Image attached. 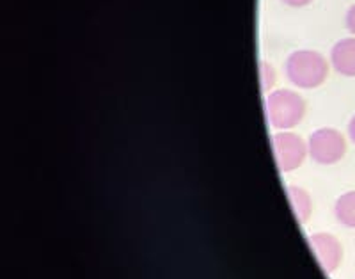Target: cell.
<instances>
[{
  "label": "cell",
  "instance_id": "cell-12",
  "mask_svg": "<svg viewBox=\"0 0 355 279\" xmlns=\"http://www.w3.org/2000/svg\"><path fill=\"white\" fill-rule=\"evenodd\" d=\"M348 135H350L352 142H355V116L352 117L350 123H348Z\"/></svg>",
  "mask_w": 355,
  "mask_h": 279
},
{
  "label": "cell",
  "instance_id": "cell-4",
  "mask_svg": "<svg viewBox=\"0 0 355 279\" xmlns=\"http://www.w3.org/2000/svg\"><path fill=\"white\" fill-rule=\"evenodd\" d=\"M272 151H274L275 164L281 173H290L302 166L307 155V144L300 135L293 132H275L272 135Z\"/></svg>",
  "mask_w": 355,
  "mask_h": 279
},
{
  "label": "cell",
  "instance_id": "cell-2",
  "mask_svg": "<svg viewBox=\"0 0 355 279\" xmlns=\"http://www.w3.org/2000/svg\"><path fill=\"white\" fill-rule=\"evenodd\" d=\"M266 119L275 130L295 128L306 114V101L291 90H275L266 94Z\"/></svg>",
  "mask_w": 355,
  "mask_h": 279
},
{
  "label": "cell",
  "instance_id": "cell-6",
  "mask_svg": "<svg viewBox=\"0 0 355 279\" xmlns=\"http://www.w3.org/2000/svg\"><path fill=\"white\" fill-rule=\"evenodd\" d=\"M331 62L343 77H355V37L339 40L331 50Z\"/></svg>",
  "mask_w": 355,
  "mask_h": 279
},
{
  "label": "cell",
  "instance_id": "cell-8",
  "mask_svg": "<svg viewBox=\"0 0 355 279\" xmlns=\"http://www.w3.org/2000/svg\"><path fill=\"white\" fill-rule=\"evenodd\" d=\"M334 212L339 223L347 228H355V190H350L336 201Z\"/></svg>",
  "mask_w": 355,
  "mask_h": 279
},
{
  "label": "cell",
  "instance_id": "cell-11",
  "mask_svg": "<svg viewBox=\"0 0 355 279\" xmlns=\"http://www.w3.org/2000/svg\"><path fill=\"white\" fill-rule=\"evenodd\" d=\"M281 2L290 6V8H306V6H309L313 0H281Z\"/></svg>",
  "mask_w": 355,
  "mask_h": 279
},
{
  "label": "cell",
  "instance_id": "cell-5",
  "mask_svg": "<svg viewBox=\"0 0 355 279\" xmlns=\"http://www.w3.org/2000/svg\"><path fill=\"white\" fill-rule=\"evenodd\" d=\"M311 251L315 253L320 267L325 272H334L343 258L341 244L331 233H315L309 237Z\"/></svg>",
  "mask_w": 355,
  "mask_h": 279
},
{
  "label": "cell",
  "instance_id": "cell-9",
  "mask_svg": "<svg viewBox=\"0 0 355 279\" xmlns=\"http://www.w3.org/2000/svg\"><path fill=\"white\" fill-rule=\"evenodd\" d=\"M259 78H261V90L263 93H270V90L275 84V69L274 66L268 62H261L259 65Z\"/></svg>",
  "mask_w": 355,
  "mask_h": 279
},
{
  "label": "cell",
  "instance_id": "cell-7",
  "mask_svg": "<svg viewBox=\"0 0 355 279\" xmlns=\"http://www.w3.org/2000/svg\"><path fill=\"white\" fill-rule=\"evenodd\" d=\"M286 194L291 203V208H293V214L295 217H297V221H299V223H306L311 215V208H313V203H311L309 194H307L302 187H295V185L288 187Z\"/></svg>",
  "mask_w": 355,
  "mask_h": 279
},
{
  "label": "cell",
  "instance_id": "cell-10",
  "mask_svg": "<svg viewBox=\"0 0 355 279\" xmlns=\"http://www.w3.org/2000/svg\"><path fill=\"white\" fill-rule=\"evenodd\" d=\"M345 24H347V28L355 36V4L352 6L347 11V17H345Z\"/></svg>",
  "mask_w": 355,
  "mask_h": 279
},
{
  "label": "cell",
  "instance_id": "cell-1",
  "mask_svg": "<svg viewBox=\"0 0 355 279\" xmlns=\"http://www.w3.org/2000/svg\"><path fill=\"white\" fill-rule=\"evenodd\" d=\"M286 77L300 90H315L329 75L327 59L316 50H295L286 59Z\"/></svg>",
  "mask_w": 355,
  "mask_h": 279
},
{
  "label": "cell",
  "instance_id": "cell-3",
  "mask_svg": "<svg viewBox=\"0 0 355 279\" xmlns=\"http://www.w3.org/2000/svg\"><path fill=\"white\" fill-rule=\"evenodd\" d=\"M307 151L315 162L331 166L339 162L347 153V141L336 128H318L309 135Z\"/></svg>",
  "mask_w": 355,
  "mask_h": 279
}]
</instances>
